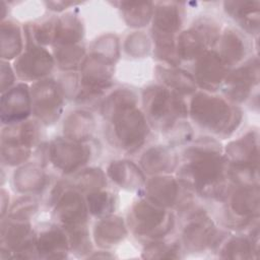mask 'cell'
<instances>
[{
	"label": "cell",
	"mask_w": 260,
	"mask_h": 260,
	"mask_svg": "<svg viewBox=\"0 0 260 260\" xmlns=\"http://www.w3.org/2000/svg\"><path fill=\"white\" fill-rule=\"evenodd\" d=\"M142 164L148 172H164L173 169L176 165L173 153L165 148H153L145 153Z\"/></svg>",
	"instance_id": "cell-23"
},
{
	"label": "cell",
	"mask_w": 260,
	"mask_h": 260,
	"mask_svg": "<svg viewBox=\"0 0 260 260\" xmlns=\"http://www.w3.org/2000/svg\"><path fill=\"white\" fill-rule=\"evenodd\" d=\"M239 114L223 100L205 93L196 94L191 104L193 120L206 130L217 134L233 131L239 123Z\"/></svg>",
	"instance_id": "cell-3"
},
{
	"label": "cell",
	"mask_w": 260,
	"mask_h": 260,
	"mask_svg": "<svg viewBox=\"0 0 260 260\" xmlns=\"http://www.w3.org/2000/svg\"><path fill=\"white\" fill-rule=\"evenodd\" d=\"M188 162L181 170V182L205 196H220L224 190V160L207 147H193L187 152Z\"/></svg>",
	"instance_id": "cell-1"
},
{
	"label": "cell",
	"mask_w": 260,
	"mask_h": 260,
	"mask_svg": "<svg viewBox=\"0 0 260 260\" xmlns=\"http://www.w3.org/2000/svg\"><path fill=\"white\" fill-rule=\"evenodd\" d=\"M29 225L25 222H7L2 226V245L17 253H27L34 243L29 238Z\"/></svg>",
	"instance_id": "cell-18"
},
{
	"label": "cell",
	"mask_w": 260,
	"mask_h": 260,
	"mask_svg": "<svg viewBox=\"0 0 260 260\" xmlns=\"http://www.w3.org/2000/svg\"><path fill=\"white\" fill-rule=\"evenodd\" d=\"M126 4L128 7H124V12L129 25H144V23L148 21L152 12L150 3L128 2Z\"/></svg>",
	"instance_id": "cell-27"
},
{
	"label": "cell",
	"mask_w": 260,
	"mask_h": 260,
	"mask_svg": "<svg viewBox=\"0 0 260 260\" xmlns=\"http://www.w3.org/2000/svg\"><path fill=\"white\" fill-rule=\"evenodd\" d=\"M232 210L240 216H252L258 213V188L245 186L233 194L231 200Z\"/></svg>",
	"instance_id": "cell-21"
},
{
	"label": "cell",
	"mask_w": 260,
	"mask_h": 260,
	"mask_svg": "<svg viewBox=\"0 0 260 260\" xmlns=\"http://www.w3.org/2000/svg\"><path fill=\"white\" fill-rule=\"evenodd\" d=\"M192 219L184 231L185 244L193 250L204 249L212 243L215 237L214 226L209 218L202 213H198Z\"/></svg>",
	"instance_id": "cell-15"
},
{
	"label": "cell",
	"mask_w": 260,
	"mask_h": 260,
	"mask_svg": "<svg viewBox=\"0 0 260 260\" xmlns=\"http://www.w3.org/2000/svg\"><path fill=\"white\" fill-rule=\"evenodd\" d=\"M86 113L83 112H79L76 113L77 118H78V124L76 125L75 123L71 122V121H67L68 123L66 124V134L68 135V137H70V139L73 140H82L84 139L85 136L90 135L91 133V125H92V121L90 119V116L85 115Z\"/></svg>",
	"instance_id": "cell-28"
},
{
	"label": "cell",
	"mask_w": 260,
	"mask_h": 260,
	"mask_svg": "<svg viewBox=\"0 0 260 260\" xmlns=\"http://www.w3.org/2000/svg\"><path fill=\"white\" fill-rule=\"evenodd\" d=\"M130 221L137 235L152 238L166 235L174 223L172 214L151 201L137 203L133 208Z\"/></svg>",
	"instance_id": "cell-5"
},
{
	"label": "cell",
	"mask_w": 260,
	"mask_h": 260,
	"mask_svg": "<svg viewBox=\"0 0 260 260\" xmlns=\"http://www.w3.org/2000/svg\"><path fill=\"white\" fill-rule=\"evenodd\" d=\"M226 66V63L217 53H204L196 66V79L201 86L213 90L222 81L225 75Z\"/></svg>",
	"instance_id": "cell-12"
},
{
	"label": "cell",
	"mask_w": 260,
	"mask_h": 260,
	"mask_svg": "<svg viewBox=\"0 0 260 260\" xmlns=\"http://www.w3.org/2000/svg\"><path fill=\"white\" fill-rule=\"evenodd\" d=\"M222 60L226 64H233L241 59L243 52L245 53V46L242 43V40L238 35H235L233 31H226L222 40Z\"/></svg>",
	"instance_id": "cell-26"
},
{
	"label": "cell",
	"mask_w": 260,
	"mask_h": 260,
	"mask_svg": "<svg viewBox=\"0 0 260 260\" xmlns=\"http://www.w3.org/2000/svg\"><path fill=\"white\" fill-rule=\"evenodd\" d=\"M53 67L51 55L44 49L32 47L15 62V70L22 79H36L49 73Z\"/></svg>",
	"instance_id": "cell-11"
},
{
	"label": "cell",
	"mask_w": 260,
	"mask_h": 260,
	"mask_svg": "<svg viewBox=\"0 0 260 260\" xmlns=\"http://www.w3.org/2000/svg\"><path fill=\"white\" fill-rule=\"evenodd\" d=\"M110 61L104 55L95 54L88 57L82 67V82L86 92L90 94L101 92L110 83Z\"/></svg>",
	"instance_id": "cell-10"
},
{
	"label": "cell",
	"mask_w": 260,
	"mask_h": 260,
	"mask_svg": "<svg viewBox=\"0 0 260 260\" xmlns=\"http://www.w3.org/2000/svg\"><path fill=\"white\" fill-rule=\"evenodd\" d=\"M31 107L35 114L44 122H53L60 115L62 99L53 80H43L31 89Z\"/></svg>",
	"instance_id": "cell-8"
},
{
	"label": "cell",
	"mask_w": 260,
	"mask_h": 260,
	"mask_svg": "<svg viewBox=\"0 0 260 260\" xmlns=\"http://www.w3.org/2000/svg\"><path fill=\"white\" fill-rule=\"evenodd\" d=\"M258 80V63L250 62L226 77V93L235 100L245 99L253 83Z\"/></svg>",
	"instance_id": "cell-16"
},
{
	"label": "cell",
	"mask_w": 260,
	"mask_h": 260,
	"mask_svg": "<svg viewBox=\"0 0 260 260\" xmlns=\"http://www.w3.org/2000/svg\"><path fill=\"white\" fill-rule=\"evenodd\" d=\"M88 204L92 213L101 215L111 211L113 207V198L106 192L90 194L88 196Z\"/></svg>",
	"instance_id": "cell-30"
},
{
	"label": "cell",
	"mask_w": 260,
	"mask_h": 260,
	"mask_svg": "<svg viewBox=\"0 0 260 260\" xmlns=\"http://www.w3.org/2000/svg\"><path fill=\"white\" fill-rule=\"evenodd\" d=\"M144 105L152 123L159 125L162 130L172 127L176 118L186 114L184 102L178 95L161 86L147 88L144 93Z\"/></svg>",
	"instance_id": "cell-4"
},
{
	"label": "cell",
	"mask_w": 260,
	"mask_h": 260,
	"mask_svg": "<svg viewBox=\"0 0 260 260\" xmlns=\"http://www.w3.org/2000/svg\"><path fill=\"white\" fill-rule=\"evenodd\" d=\"M123 221L118 217H108L96 223L95 240L100 245H112L119 242L125 236Z\"/></svg>",
	"instance_id": "cell-22"
},
{
	"label": "cell",
	"mask_w": 260,
	"mask_h": 260,
	"mask_svg": "<svg viewBox=\"0 0 260 260\" xmlns=\"http://www.w3.org/2000/svg\"><path fill=\"white\" fill-rule=\"evenodd\" d=\"M214 29L204 27L191 28L178 37L177 56L184 59L201 57L204 54L206 45L214 40Z\"/></svg>",
	"instance_id": "cell-13"
},
{
	"label": "cell",
	"mask_w": 260,
	"mask_h": 260,
	"mask_svg": "<svg viewBox=\"0 0 260 260\" xmlns=\"http://www.w3.org/2000/svg\"><path fill=\"white\" fill-rule=\"evenodd\" d=\"M253 245L245 239L236 238L231 240L224 246L222 253L226 258H250L252 257Z\"/></svg>",
	"instance_id": "cell-29"
},
{
	"label": "cell",
	"mask_w": 260,
	"mask_h": 260,
	"mask_svg": "<svg viewBox=\"0 0 260 260\" xmlns=\"http://www.w3.org/2000/svg\"><path fill=\"white\" fill-rule=\"evenodd\" d=\"M57 216L63 225L70 232L72 242L86 239L87 234L83 226L86 220V209L82 198L76 192H66L56 208Z\"/></svg>",
	"instance_id": "cell-7"
},
{
	"label": "cell",
	"mask_w": 260,
	"mask_h": 260,
	"mask_svg": "<svg viewBox=\"0 0 260 260\" xmlns=\"http://www.w3.org/2000/svg\"><path fill=\"white\" fill-rule=\"evenodd\" d=\"M1 45H2V58H13L21 49L20 34L13 23L3 22L1 27Z\"/></svg>",
	"instance_id": "cell-24"
},
{
	"label": "cell",
	"mask_w": 260,
	"mask_h": 260,
	"mask_svg": "<svg viewBox=\"0 0 260 260\" xmlns=\"http://www.w3.org/2000/svg\"><path fill=\"white\" fill-rule=\"evenodd\" d=\"M30 113V99L27 86L18 84L2 95L1 119L3 123L22 122Z\"/></svg>",
	"instance_id": "cell-9"
},
{
	"label": "cell",
	"mask_w": 260,
	"mask_h": 260,
	"mask_svg": "<svg viewBox=\"0 0 260 260\" xmlns=\"http://www.w3.org/2000/svg\"><path fill=\"white\" fill-rule=\"evenodd\" d=\"M105 113L113 120V135L118 144L129 151L140 147L147 135L143 115L134 108L133 98H122L111 102Z\"/></svg>",
	"instance_id": "cell-2"
},
{
	"label": "cell",
	"mask_w": 260,
	"mask_h": 260,
	"mask_svg": "<svg viewBox=\"0 0 260 260\" xmlns=\"http://www.w3.org/2000/svg\"><path fill=\"white\" fill-rule=\"evenodd\" d=\"M158 74L160 75L161 80L167 85L174 88L175 90H178L179 92L188 93L193 91L196 87L195 81L186 72L180 70L160 68V72H158Z\"/></svg>",
	"instance_id": "cell-25"
},
{
	"label": "cell",
	"mask_w": 260,
	"mask_h": 260,
	"mask_svg": "<svg viewBox=\"0 0 260 260\" xmlns=\"http://www.w3.org/2000/svg\"><path fill=\"white\" fill-rule=\"evenodd\" d=\"M36 247L38 252L46 257L61 258L65 256L68 245L65 235L59 229L53 228L39 236Z\"/></svg>",
	"instance_id": "cell-20"
},
{
	"label": "cell",
	"mask_w": 260,
	"mask_h": 260,
	"mask_svg": "<svg viewBox=\"0 0 260 260\" xmlns=\"http://www.w3.org/2000/svg\"><path fill=\"white\" fill-rule=\"evenodd\" d=\"M228 154L237 170H251L253 158H257V139L248 134L229 145Z\"/></svg>",
	"instance_id": "cell-17"
},
{
	"label": "cell",
	"mask_w": 260,
	"mask_h": 260,
	"mask_svg": "<svg viewBox=\"0 0 260 260\" xmlns=\"http://www.w3.org/2000/svg\"><path fill=\"white\" fill-rule=\"evenodd\" d=\"M36 129L31 123L19 122L2 133V157L7 164L15 165L24 160L34 143Z\"/></svg>",
	"instance_id": "cell-6"
},
{
	"label": "cell",
	"mask_w": 260,
	"mask_h": 260,
	"mask_svg": "<svg viewBox=\"0 0 260 260\" xmlns=\"http://www.w3.org/2000/svg\"><path fill=\"white\" fill-rule=\"evenodd\" d=\"M146 193L149 201L159 206H172L178 198V185L168 177L153 178L147 184Z\"/></svg>",
	"instance_id": "cell-19"
},
{
	"label": "cell",
	"mask_w": 260,
	"mask_h": 260,
	"mask_svg": "<svg viewBox=\"0 0 260 260\" xmlns=\"http://www.w3.org/2000/svg\"><path fill=\"white\" fill-rule=\"evenodd\" d=\"M88 157V149L76 142L56 140L51 147L53 162L66 172H72L84 164Z\"/></svg>",
	"instance_id": "cell-14"
}]
</instances>
